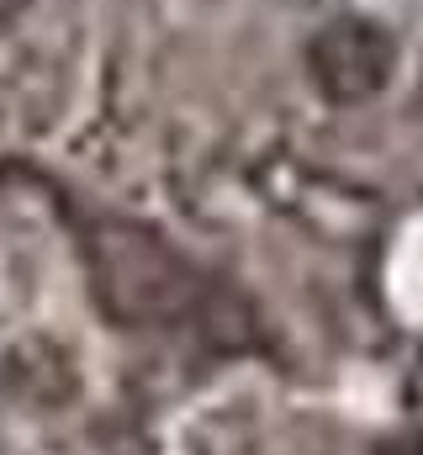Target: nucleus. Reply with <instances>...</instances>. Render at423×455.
<instances>
[{"label":"nucleus","instance_id":"f257e3e1","mask_svg":"<svg viewBox=\"0 0 423 455\" xmlns=\"http://www.w3.org/2000/svg\"><path fill=\"white\" fill-rule=\"evenodd\" d=\"M323 69L339 80V91L360 96V91L381 85V75L392 69V48L376 32H333L323 43Z\"/></svg>","mask_w":423,"mask_h":455}]
</instances>
